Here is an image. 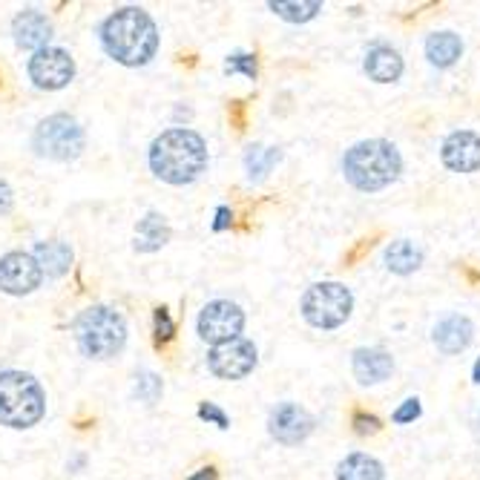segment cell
Wrapping results in <instances>:
<instances>
[{"label":"cell","mask_w":480,"mask_h":480,"mask_svg":"<svg viewBox=\"0 0 480 480\" xmlns=\"http://www.w3.org/2000/svg\"><path fill=\"white\" fill-rule=\"evenodd\" d=\"M365 75L371 81L377 84H394L400 75H402V58L397 50H392V46L385 43H377L371 46V50L365 52Z\"/></svg>","instance_id":"cell-17"},{"label":"cell","mask_w":480,"mask_h":480,"mask_svg":"<svg viewBox=\"0 0 480 480\" xmlns=\"http://www.w3.org/2000/svg\"><path fill=\"white\" fill-rule=\"evenodd\" d=\"M256 360H259L256 346L251 343V339L236 337V339H230V343L210 348L208 368L219 380H242L256 368Z\"/></svg>","instance_id":"cell-9"},{"label":"cell","mask_w":480,"mask_h":480,"mask_svg":"<svg viewBox=\"0 0 480 480\" xmlns=\"http://www.w3.org/2000/svg\"><path fill=\"white\" fill-rule=\"evenodd\" d=\"M354 431H357L360 438L377 435V431H380V417H374V414H365V411L354 414Z\"/></svg>","instance_id":"cell-29"},{"label":"cell","mask_w":480,"mask_h":480,"mask_svg":"<svg viewBox=\"0 0 480 480\" xmlns=\"http://www.w3.org/2000/svg\"><path fill=\"white\" fill-rule=\"evenodd\" d=\"M12 35L21 50L41 52V50H46V43H50V38H52V23L43 12L23 9L18 18L12 21Z\"/></svg>","instance_id":"cell-14"},{"label":"cell","mask_w":480,"mask_h":480,"mask_svg":"<svg viewBox=\"0 0 480 480\" xmlns=\"http://www.w3.org/2000/svg\"><path fill=\"white\" fill-rule=\"evenodd\" d=\"M343 173L351 188L377 193L397 181V176L402 173L400 150L385 138H368V142L354 144L343 156Z\"/></svg>","instance_id":"cell-3"},{"label":"cell","mask_w":480,"mask_h":480,"mask_svg":"<svg viewBox=\"0 0 480 480\" xmlns=\"http://www.w3.org/2000/svg\"><path fill=\"white\" fill-rule=\"evenodd\" d=\"M75 339H78L81 351L92 360H110L127 343V322L118 311L106 305L87 308V311L75 319Z\"/></svg>","instance_id":"cell-5"},{"label":"cell","mask_w":480,"mask_h":480,"mask_svg":"<svg viewBox=\"0 0 480 480\" xmlns=\"http://www.w3.org/2000/svg\"><path fill=\"white\" fill-rule=\"evenodd\" d=\"M84 127L72 115L67 113H55L50 118H43L35 135H32V147L41 159H52V162H72L84 152Z\"/></svg>","instance_id":"cell-7"},{"label":"cell","mask_w":480,"mask_h":480,"mask_svg":"<svg viewBox=\"0 0 480 480\" xmlns=\"http://www.w3.org/2000/svg\"><path fill=\"white\" fill-rule=\"evenodd\" d=\"M230 219H234V213H230L227 208H219L216 210V222H213V230H225L230 225Z\"/></svg>","instance_id":"cell-32"},{"label":"cell","mask_w":480,"mask_h":480,"mask_svg":"<svg viewBox=\"0 0 480 480\" xmlns=\"http://www.w3.org/2000/svg\"><path fill=\"white\" fill-rule=\"evenodd\" d=\"M152 334H156V343H170L176 334V322L170 317L167 308H156L152 311Z\"/></svg>","instance_id":"cell-27"},{"label":"cell","mask_w":480,"mask_h":480,"mask_svg":"<svg viewBox=\"0 0 480 480\" xmlns=\"http://www.w3.org/2000/svg\"><path fill=\"white\" fill-rule=\"evenodd\" d=\"M101 43L124 67H144L159 52V26L144 9L124 6L101 26Z\"/></svg>","instance_id":"cell-1"},{"label":"cell","mask_w":480,"mask_h":480,"mask_svg":"<svg viewBox=\"0 0 480 480\" xmlns=\"http://www.w3.org/2000/svg\"><path fill=\"white\" fill-rule=\"evenodd\" d=\"M242 328H245V314L230 300H213L198 314V337L210 346L230 343V339H236L242 334Z\"/></svg>","instance_id":"cell-8"},{"label":"cell","mask_w":480,"mask_h":480,"mask_svg":"<svg viewBox=\"0 0 480 480\" xmlns=\"http://www.w3.org/2000/svg\"><path fill=\"white\" fill-rule=\"evenodd\" d=\"M472 377H475V383H480V360L475 363V371H472Z\"/></svg>","instance_id":"cell-34"},{"label":"cell","mask_w":480,"mask_h":480,"mask_svg":"<svg viewBox=\"0 0 480 480\" xmlns=\"http://www.w3.org/2000/svg\"><path fill=\"white\" fill-rule=\"evenodd\" d=\"M26 72H29V81L38 89H64L75 78V60L67 50L46 46V50L29 58Z\"/></svg>","instance_id":"cell-10"},{"label":"cell","mask_w":480,"mask_h":480,"mask_svg":"<svg viewBox=\"0 0 480 480\" xmlns=\"http://www.w3.org/2000/svg\"><path fill=\"white\" fill-rule=\"evenodd\" d=\"M268 431L276 443L297 446L314 431V417L297 402H280L268 417Z\"/></svg>","instance_id":"cell-12"},{"label":"cell","mask_w":480,"mask_h":480,"mask_svg":"<svg viewBox=\"0 0 480 480\" xmlns=\"http://www.w3.org/2000/svg\"><path fill=\"white\" fill-rule=\"evenodd\" d=\"M477 440H480V414H477Z\"/></svg>","instance_id":"cell-35"},{"label":"cell","mask_w":480,"mask_h":480,"mask_svg":"<svg viewBox=\"0 0 480 480\" xmlns=\"http://www.w3.org/2000/svg\"><path fill=\"white\" fill-rule=\"evenodd\" d=\"M225 72H230V75H234V72H242L245 75V78H256V55H251V52H234V55H230L227 60H225Z\"/></svg>","instance_id":"cell-26"},{"label":"cell","mask_w":480,"mask_h":480,"mask_svg":"<svg viewBox=\"0 0 480 480\" xmlns=\"http://www.w3.org/2000/svg\"><path fill=\"white\" fill-rule=\"evenodd\" d=\"M170 242V225L164 222L162 213H147L144 219L135 225V251L152 254Z\"/></svg>","instance_id":"cell-19"},{"label":"cell","mask_w":480,"mask_h":480,"mask_svg":"<svg viewBox=\"0 0 480 480\" xmlns=\"http://www.w3.org/2000/svg\"><path fill=\"white\" fill-rule=\"evenodd\" d=\"M280 159H282V152L276 150V147H251V150H247V156H245L247 179H251V181H262Z\"/></svg>","instance_id":"cell-23"},{"label":"cell","mask_w":480,"mask_h":480,"mask_svg":"<svg viewBox=\"0 0 480 480\" xmlns=\"http://www.w3.org/2000/svg\"><path fill=\"white\" fill-rule=\"evenodd\" d=\"M198 417H201V420H208V423H213V426H219V429H227V414L219 409V406H216V402H201V406H198Z\"/></svg>","instance_id":"cell-30"},{"label":"cell","mask_w":480,"mask_h":480,"mask_svg":"<svg viewBox=\"0 0 480 480\" xmlns=\"http://www.w3.org/2000/svg\"><path fill=\"white\" fill-rule=\"evenodd\" d=\"M385 469L377 457L365 452H354L337 466V480H383Z\"/></svg>","instance_id":"cell-22"},{"label":"cell","mask_w":480,"mask_h":480,"mask_svg":"<svg viewBox=\"0 0 480 480\" xmlns=\"http://www.w3.org/2000/svg\"><path fill=\"white\" fill-rule=\"evenodd\" d=\"M268 6L288 23H308L322 12V4H317V0H302V4H282V0L276 4V0H271Z\"/></svg>","instance_id":"cell-24"},{"label":"cell","mask_w":480,"mask_h":480,"mask_svg":"<svg viewBox=\"0 0 480 480\" xmlns=\"http://www.w3.org/2000/svg\"><path fill=\"white\" fill-rule=\"evenodd\" d=\"M38 265L46 276H64L72 265V247L60 239H50V242H38L35 254Z\"/></svg>","instance_id":"cell-18"},{"label":"cell","mask_w":480,"mask_h":480,"mask_svg":"<svg viewBox=\"0 0 480 480\" xmlns=\"http://www.w3.org/2000/svg\"><path fill=\"white\" fill-rule=\"evenodd\" d=\"M351 371H354V377H357V383L380 385L392 377L394 360H392V354L383 348H357L351 357Z\"/></svg>","instance_id":"cell-15"},{"label":"cell","mask_w":480,"mask_h":480,"mask_svg":"<svg viewBox=\"0 0 480 480\" xmlns=\"http://www.w3.org/2000/svg\"><path fill=\"white\" fill-rule=\"evenodd\" d=\"M472 337H475L472 319H469V317H460V314H452V317H446L443 322H438L435 334H431L438 351H443L446 357L466 351V348L472 346Z\"/></svg>","instance_id":"cell-16"},{"label":"cell","mask_w":480,"mask_h":480,"mask_svg":"<svg viewBox=\"0 0 480 480\" xmlns=\"http://www.w3.org/2000/svg\"><path fill=\"white\" fill-rule=\"evenodd\" d=\"M43 282V271L32 254L12 251L0 256V291L12 293V297H26Z\"/></svg>","instance_id":"cell-11"},{"label":"cell","mask_w":480,"mask_h":480,"mask_svg":"<svg viewBox=\"0 0 480 480\" xmlns=\"http://www.w3.org/2000/svg\"><path fill=\"white\" fill-rule=\"evenodd\" d=\"M150 170L167 184H193L208 170V144L188 127L162 133L150 147Z\"/></svg>","instance_id":"cell-2"},{"label":"cell","mask_w":480,"mask_h":480,"mask_svg":"<svg viewBox=\"0 0 480 480\" xmlns=\"http://www.w3.org/2000/svg\"><path fill=\"white\" fill-rule=\"evenodd\" d=\"M188 480H219V475H216V469H213V466H205V469L193 472Z\"/></svg>","instance_id":"cell-33"},{"label":"cell","mask_w":480,"mask_h":480,"mask_svg":"<svg viewBox=\"0 0 480 480\" xmlns=\"http://www.w3.org/2000/svg\"><path fill=\"white\" fill-rule=\"evenodd\" d=\"M46 414L41 383L23 371H0V426L32 429Z\"/></svg>","instance_id":"cell-4"},{"label":"cell","mask_w":480,"mask_h":480,"mask_svg":"<svg viewBox=\"0 0 480 480\" xmlns=\"http://www.w3.org/2000/svg\"><path fill=\"white\" fill-rule=\"evenodd\" d=\"M420 411H423V409H420V400H417V397H409V400H402V406L394 411L392 420L400 423V426H402V423H414L417 417H420Z\"/></svg>","instance_id":"cell-28"},{"label":"cell","mask_w":480,"mask_h":480,"mask_svg":"<svg viewBox=\"0 0 480 480\" xmlns=\"http://www.w3.org/2000/svg\"><path fill=\"white\" fill-rule=\"evenodd\" d=\"M423 265V251L409 239H397L385 247V268L392 273L409 276Z\"/></svg>","instance_id":"cell-21"},{"label":"cell","mask_w":480,"mask_h":480,"mask_svg":"<svg viewBox=\"0 0 480 480\" xmlns=\"http://www.w3.org/2000/svg\"><path fill=\"white\" fill-rule=\"evenodd\" d=\"M12 205H14V193H12V188L6 181H0V216L9 213Z\"/></svg>","instance_id":"cell-31"},{"label":"cell","mask_w":480,"mask_h":480,"mask_svg":"<svg viewBox=\"0 0 480 480\" xmlns=\"http://www.w3.org/2000/svg\"><path fill=\"white\" fill-rule=\"evenodd\" d=\"M440 159L452 173H475L480 170V135L472 130L448 133L440 147Z\"/></svg>","instance_id":"cell-13"},{"label":"cell","mask_w":480,"mask_h":480,"mask_svg":"<svg viewBox=\"0 0 480 480\" xmlns=\"http://www.w3.org/2000/svg\"><path fill=\"white\" fill-rule=\"evenodd\" d=\"M460 55H463L460 35H455V32H435V35H429V41H426L429 64L446 69V67H455L457 60H460Z\"/></svg>","instance_id":"cell-20"},{"label":"cell","mask_w":480,"mask_h":480,"mask_svg":"<svg viewBox=\"0 0 480 480\" xmlns=\"http://www.w3.org/2000/svg\"><path fill=\"white\" fill-rule=\"evenodd\" d=\"M162 392H164V383H162L159 374H152V371H142V374L135 377L133 394L142 400V402H147V406H152V402L162 397Z\"/></svg>","instance_id":"cell-25"},{"label":"cell","mask_w":480,"mask_h":480,"mask_svg":"<svg viewBox=\"0 0 480 480\" xmlns=\"http://www.w3.org/2000/svg\"><path fill=\"white\" fill-rule=\"evenodd\" d=\"M300 311L311 328L334 331L354 311V297L343 282H317L305 291Z\"/></svg>","instance_id":"cell-6"}]
</instances>
